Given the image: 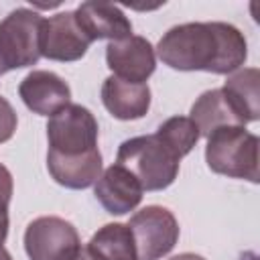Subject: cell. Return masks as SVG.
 <instances>
[{"label":"cell","mask_w":260,"mask_h":260,"mask_svg":"<svg viewBox=\"0 0 260 260\" xmlns=\"http://www.w3.org/2000/svg\"><path fill=\"white\" fill-rule=\"evenodd\" d=\"M154 53L177 71H207L228 75L238 71L248 57L240 28L228 22H185L169 28Z\"/></svg>","instance_id":"obj_1"},{"label":"cell","mask_w":260,"mask_h":260,"mask_svg":"<svg viewBox=\"0 0 260 260\" xmlns=\"http://www.w3.org/2000/svg\"><path fill=\"white\" fill-rule=\"evenodd\" d=\"M116 162L136 177L142 191H162L175 183L181 158L156 134H146L124 140L118 146Z\"/></svg>","instance_id":"obj_2"},{"label":"cell","mask_w":260,"mask_h":260,"mask_svg":"<svg viewBox=\"0 0 260 260\" xmlns=\"http://www.w3.org/2000/svg\"><path fill=\"white\" fill-rule=\"evenodd\" d=\"M258 136L244 126H223L207 136L205 162L223 177L258 183Z\"/></svg>","instance_id":"obj_3"},{"label":"cell","mask_w":260,"mask_h":260,"mask_svg":"<svg viewBox=\"0 0 260 260\" xmlns=\"http://www.w3.org/2000/svg\"><path fill=\"white\" fill-rule=\"evenodd\" d=\"M45 18L30 8H16L0 22V75L30 67L41 59Z\"/></svg>","instance_id":"obj_4"},{"label":"cell","mask_w":260,"mask_h":260,"mask_svg":"<svg viewBox=\"0 0 260 260\" xmlns=\"http://www.w3.org/2000/svg\"><path fill=\"white\" fill-rule=\"evenodd\" d=\"M98 120L81 104H69L47 122L49 150L59 154H83L98 148Z\"/></svg>","instance_id":"obj_5"},{"label":"cell","mask_w":260,"mask_h":260,"mask_svg":"<svg viewBox=\"0 0 260 260\" xmlns=\"http://www.w3.org/2000/svg\"><path fill=\"white\" fill-rule=\"evenodd\" d=\"M128 228L134 238L138 260H160L179 240V223L173 211L160 205H146L136 211Z\"/></svg>","instance_id":"obj_6"},{"label":"cell","mask_w":260,"mask_h":260,"mask_svg":"<svg viewBox=\"0 0 260 260\" xmlns=\"http://www.w3.org/2000/svg\"><path fill=\"white\" fill-rule=\"evenodd\" d=\"M79 250V234L63 217L43 215L26 225L24 252L30 260H73Z\"/></svg>","instance_id":"obj_7"},{"label":"cell","mask_w":260,"mask_h":260,"mask_svg":"<svg viewBox=\"0 0 260 260\" xmlns=\"http://www.w3.org/2000/svg\"><path fill=\"white\" fill-rule=\"evenodd\" d=\"M89 45L91 41L79 26L73 10L45 18L41 30V57L61 63L79 61L87 53Z\"/></svg>","instance_id":"obj_8"},{"label":"cell","mask_w":260,"mask_h":260,"mask_svg":"<svg viewBox=\"0 0 260 260\" xmlns=\"http://www.w3.org/2000/svg\"><path fill=\"white\" fill-rule=\"evenodd\" d=\"M106 63L116 77L130 83H146L156 69V53L148 39L130 35L126 39L108 43Z\"/></svg>","instance_id":"obj_9"},{"label":"cell","mask_w":260,"mask_h":260,"mask_svg":"<svg viewBox=\"0 0 260 260\" xmlns=\"http://www.w3.org/2000/svg\"><path fill=\"white\" fill-rule=\"evenodd\" d=\"M18 95L24 106L39 116H53L71 104V89L63 77L53 71H30L18 85Z\"/></svg>","instance_id":"obj_10"},{"label":"cell","mask_w":260,"mask_h":260,"mask_svg":"<svg viewBox=\"0 0 260 260\" xmlns=\"http://www.w3.org/2000/svg\"><path fill=\"white\" fill-rule=\"evenodd\" d=\"M93 195L108 213L124 215L134 211L142 201V187L128 169L116 162L98 177Z\"/></svg>","instance_id":"obj_11"},{"label":"cell","mask_w":260,"mask_h":260,"mask_svg":"<svg viewBox=\"0 0 260 260\" xmlns=\"http://www.w3.org/2000/svg\"><path fill=\"white\" fill-rule=\"evenodd\" d=\"M75 18L89 41H120L132 35V22L120 6L110 2H83L75 10Z\"/></svg>","instance_id":"obj_12"},{"label":"cell","mask_w":260,"mask_h":260,"mask_svg":"<svg viewBox=\"0 0 260 260\" xmlns=\"http://www.w3.org/2000/svg\"><path fill=\"white\" fill-rule=\"evenodd\" d=\"M47 169L55 183L65 189H87L102 175V154L98 148L83 154L47 152Z\"/></svg>","instance_id":"obj_13"},{"label":"cell","mask_w":260,"mask_h":260,"mask_svg":"<svg viewBox=\"0 0 260 260\" xmlns=\"http://www.w3.org/2000/svg\"><path fill=\"white\" fill-rule=\"evenodd\" d=\"M102 102L118 120H138L150 108V87L146 83H130L110 75L102 83Z\"/></svg>","instance_id":"obj_14"},{"label":"cell","mask_w":260,"mask_h":260,"mask_svg":"<svg viewBox=\"0 0 260 260\" xmlns=\"http://www.w3.org/2000/svg\"><path fill=\"white\" fill-rule=\"evenodd\" d=\"M199 134L201 136H209L213 130L217 128H223V126H246L238 112L234 110V106L230 104L228 95L223 93V89H207L203 91L195 104L191 106V116H189Z\"/></svg>","instance_id":"obj_15"},{"label":"cell","mask_w":260,"mask_h":260,"mask_svg":"<svg viewBox=\"0 0 260 260\" xmlns=\"http://www.w3.org/2000/svg\"><path fill=\"white\" fill-rule=\"evenodd\" d=\"M258 83H260V71L256 67H246L230 75L225 85L221 87L244 124L256 122L260 118Z\"/></svg>","instance_id":"obj_16"},{"label":"cell","mask_w":260,"mask_h":260,"mask_svg":"<svg viewBox=\"0 0 260 260\" xmlns=\"http://www.w3.org/2000/svg\"><path fill=\"white\" fill-rule=\"evenodd\" d=\"M87 248L100 260H138L128 223H106L91 236Z\"/></svg>","instance_id":"obj_17"},{"label":"cell","mask_w":260,"mask_h":260,"mask_svg":"<svg viewBox=\"0 0 260 260\" xmlns=\"http://www.w3.org/2000/svg\"><path fill=\"white\" fill-rule=\"evenodd\" d=\"M154 134L179 158H183L185 154H189L193 150V146L197 144V140L201 138L195 122L189 116H173V118L165 120Z\"/></svg>","instance_id":"obj_18"},{"label":"cell","mask_w":260,"mask_h":260,"mask_svg":"<svg viewBox=\"0 0 260 260\" xmlns=\"http://www.w3.org/2000/svg\"><path fill=\"white\" fill-rule=\"evenodd\" d=\"M16 112L6 98L0 95V144L10 140L16 130Z\"/></svg>","instance_id":"obj_19"},{"label":"cell","mask_w":260,"mask_h":260,"mask_svg":"<svg viewBox=\"0 0 260 260\" xmlns=\"http://www.w3.org/2000/svg\"><path fill=\"white\" fill-rule=\"evenodd\" d=\"M12 189H14V185H12V175H10V171L0 162V201L10 203V199H12Z\"/></svg>","instance_id":"obj_20"},{"label":"cell","mask_w":260,"mask_h":260,"mask_svg":"<svg viewBox=\"0 0 260 260\" xmlns=\"http://www.w3.org/2000/svg\"><path fill=\"white\" fill-rule=\"evenodd\" d=\"M8 236V203L0 201V246L6 242Z\"/></svg>","instance_id":"obj_21"},{"label":"cell","mask_w":260,"mask_h":260,"mask_svg":"<svg viewBox=\"0 0 260 260\" xmlns=\"http://www.w3.org/2000/svg\"><path fill=\"white\" fill-rule=\"evenodd\" d=\"M73 260H100V258H98V256H93V254L89 252V248H87V246H81L79 254H77Z\"/></svg>","instance_id":"obj_22"},{"label":"cell","mask_w":260,"mask_h":260,"mask_svg":"<svg viewBox=\"0 0 260 260\" xmlns=\"http://www.w3.org/2000/svg\"><path fill=\"white\" fill-rule=\"evenodd\" d=\"M169 260H205V258L199 256V254H193V252H183V254H177V256H173Z\"/></svg>","instance_id":"obj_23"},{"label":"cell","mask_w":260,"mask_h":260,"mask_svg":"<svg viewBox=\"0 0 260 260\" xmlns=\"http://www.w3.org/2000/svg\"><path fill=\"white\" fill-rule=\"evenodd\" d=\"M0 260H12V256L8 254V250L4 246H0Z\"/></svg>","instance_id":"obj_24"}]
</instances>
